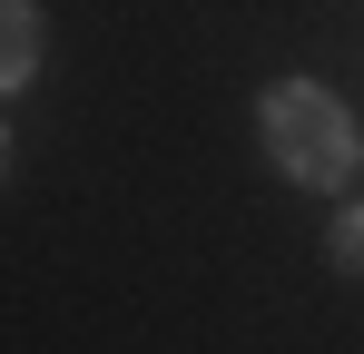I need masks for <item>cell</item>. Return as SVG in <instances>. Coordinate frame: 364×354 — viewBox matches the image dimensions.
Returning <instances> with one entry per match:
<instances>
[{"instance_id":"obj_3","label":"cell","mask_w":364,"mask_h":354,"mask_svg":"<svg viewBox=\"0 0 364 354\" xmlns=\"http://www.w3.org/2000/svg\"><path fill=\"white\" fill-rule=\"evenodd\" d=\"M325 256H335L345 276H364V207H345V217H335V236H325Z\"/></svg>"},{"instance_id":"obj_4","label":"cell","mask_w":364,"mask_h":354,"mask_svg":"<svg viewBox=\"0 0 364 354\" xmlns=\"http://www.w3.org/2000/svg\"><path fill=\"white\" fill-rule=\"evenodd\" d=\"M0 177H10V128H0Z\"/></svg>"},{"instance_id":"obj_1","label":"cell","mask_w":364,"mask_h":354,"mask_svg":"<svg viewBox=\"0 0 364 354\" xmlns=\"http://www.w3.org/2000/svg\"><path fill=\"white\" fill-rule=\"evenodd\" d=\"M256 138H266L276 177H296V187H345V177L364 168L355 109H345L335 89H315V79H276V89L256 99Z\"/></svg>"},{"instance_id":"obj_2","label":"cell","mask_w":364,"mask_h":354,"mask_svg":"<svg viewBox=\"0 0 364 354\" xmlns=\"http://www.w3.org/2000/svg\"><path fill=\"white\" fill-rule=\"evenodd\" d=\"M40 79V10L30 0H0V99Z\"/></svg>"}]
</instances>
